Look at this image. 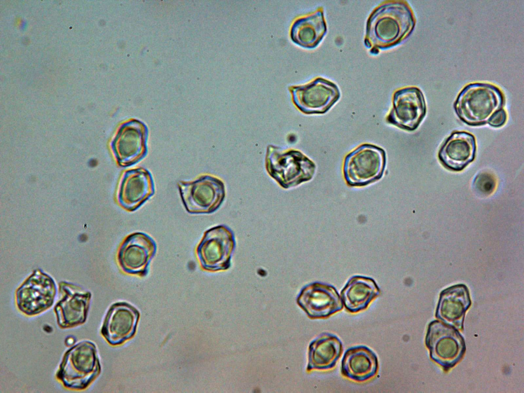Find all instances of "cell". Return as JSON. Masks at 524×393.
Wrapping results in <instances>:
<instances>
[{
    "instance_id": "6da1fadb",
    "label": "cell",
    "mask_w": 524,
    "mask_h": 393,
    "mask_svg": "<svg viewBox=\"0 0 524 393\" xmlns=\"http://www.w3.org/2000/svg\"><path fill=\"white\" fill-rule=\"evenodd\" d=\"M416 19L412 9L404 1H385L368 17L364 46L373 55L400 43L412 32Z\"/></svg>"
},
{
    "instance_id": "7a4b0ae2",
    "label": "cell",
    "mask_w": 524,
    "mask_h": 393,
    "mask_svg": "<svg viewBox=\"0 0 524 393\" xmlns=\"http://www.w3.org/2000/svg\"><path fill=\"white\" fill-rule=\"evenodd\" d=\"M504 96L495 85L475 82L466 85L460 92L453 107L458 118L472 126L487 124L492 115L503 108Z\"/></svg>"
},
{
    "instance_id": "3957f363",
    "label": "cell",
    "mask_w": 524,
    "mask_h": 393,
    "mask_svg": "<svg viewBox=\"0 0 524 393\" xmlns=\"http://www.w3.org/2000/svg\"><path fill=\"white\" fill-rule=\"evenodd\" d=\"M101 372V365L95 344L83 340L72 345L64 353L56 377L66 388H86Z\"/></svg>"
},
{
    "instance_id": "277c9868",
    "label": "cell",
    "mask_w": 524,
    "mask_h": 393,
    "mask_svg": "<svg viewBox=\"0 0 524 393\" xmlns=\"http://www.w3.org/2000/svg\"><path fill=\"white\" fill-rule=\"evenodd\" d=\"M266 166L269 174L284 188L297 186L310 180L316 166L300 151L268 147Z\"/></svg>"
},
{
    "instance_id": "5b68a950",
    "label": "cell",
    "mask_w": 524,
    "mask_h": 393,
    "mask_svg": "<svg viewBox=\"0 0 524 393\" xmlns=\"http://www.w3.org/2000/svg\"><path fill=\"white\" fill-rule=\"evenodd\" d=\"M386 164V152L383 148L373 144H363L345 156L343 177L348 186H364L383 177Z\"/></svg>"
},
{
    "instance_id": "8992f818",
    "label": "cell",
    "mask_w": 524,
    "mask_h": 393,
    "mask_svg": "<svg viewBox=\"0 0 524 393\" xmlns=\"http://www.w3.org/2000/svg\"><path fill=\"white\" fill-rule=\"evenodd\" d=\"M178 185L183 204L191 214L213 213L225 196L224 183L209 175L201 176L192 181H179Z\"/></svg>"
},
{
    "instance_id": "52a82bcc",
    "label": "cell",
    "mask_w": 524,
    "mask_h": 393,
    "mask_svg": "<svg viewBox=\"0 0 524 393\" xmlns=\"http://www.w3.org/2000/svg\"><path fill=\"white\" fill-rule=\"evenodd\" d=\"M235 246L233 232L227 226L218 225L207 230L196 249L201 268L211 272L228 269Z\"/></svg>"
},
{
    "instance_id": "ba28073f",
    "label": "cell",
    "mask_w": 524,
    "mask_h": 393,
    "mask_svg": "<svg viewBox=\"0 0 524 393\" xmlns=\"http://www.w3.org/2000/svg\"><path fill=\"white\" fill-rule=\"evenodd\" d=\"M148 135L147 127L138 120L130 119L120 124L110 144L119 166H132L146 156Z\"/></svg>"
},
{
    "instance_id": "9c48e42d",
    "label": "cell",
    "mask_w": 524,
    "mask_h": 393,
    "mask_svg": "<svg viewBox=\"0 0 524 393\" xmlns=\"http://www.w3.org/2000/svg\"><path fill=\"white\" fill-rule=\"evenodd\" d=\"M56 293L53 278L42 272L35 271L17 290V307L26 315H38L52 306Z\"/></svg>"
},
{
    "instance_id": "30bf717a",
    "label": "cell",
    "mask_w": 524,
    "mask_h": 393,
    "mask_svg": "<svg viewBox=\"0 0 524 393\" xmlns=\"http://www.w3.org/2000/svg\"><path fill=\"white\" fill-rule=\"evenodd\" d=\"M426 344L431 358L445 368L454 366L462 358L465 345L456 328L435 320L430 323Z\"/></svg>"
},
{
    "instance_id": "8fae6325",
    "label": "cell",
    "mask_w": 524,
    "mask_h": 393,
    "mask_svg": "<svg viewBox=\"0 0 524 393\" xmlns=\"http://www.w3.org/2000/svg\"><path fill=\"white\" fill-rule=\"evenodd\" d=\"M426 104L419 88L409 86L396 91L392 106L387 118L388 123L403 130H416L426 116Z\"/></svg>"
},
{
    "instance_id": "7c38bea8",
    "label": "cell",
    "mask_w": 524,
    "mask_h": 393,
    "mask_svg": "<svg viewBox=\"0 0 524 393\" xmlns=\"http://www.w3.org/2000/svg\"><path fill=\"white\" fill-rule=\"evenodd\" d=\"M290 90L294 104L306 114L325 113L340 97L338 86L322 77L305 85L292 86Z\"/></svg>"
},
{
    "instance_id": "4fadbf2b",
    "label": "cell",
    "mask_w": 524,
    "mask_h": 393,
    "mask_svg": "<svg viewBox=\"0 0 524 393\" xmlns=\"http://www.w3.org/2000/svg\"><path fill=\"white\" fill-rule=\"evenodd\" d=\"M156 250V244L149 235L143 232L132 233L124 239L119 249L118 263L127 274L145 276Z\"/></svg>"
},
{
    "instance_id": "5bb4252c",
    "label": "cell",
    "mask_w": 524,
    "mask_h": 393,
    "mask_svg": "<svg viewBox=\"0 0 524 393\" xmlns=\"http://www.w3.org/2000/svg\"><path fill=\"white\" fill-rule=\"evenodd\" d=\"M59 289L62 297L54 307L58 326L68 329L83 324L90 308L91 293L65 282L60 283Z\"/></svg>"
},
{
    "instance_id": "9a60e30c",
    "label": "cell",
    "mask_w": 524,
    "mask_h": 393,
    "mask_svg": "<svg viewBox=\"0 0 524 393\" xmlns=\"http://www.w3.org/2000/svg\"><path fill=\"white\" fill-rule=\"evenodd\" d=\"M298 304L313 319L326 318L343 308L341 297L332 286L313 282L305 286L297 297Z\"/></svg>"
},
{
    "instance_id": "2e32d148",
    "label": "cell",
    "mask_w": 524,
    "mask_h": 393,
    "mask_svg": "<svg viewBox=\"0 0 524 393\" xmlns=\"http://www.w3.org/2000/svg\"><path fill=\"white\" fill-rule=\"evenodd\" d=\"M154 193V183L150 172L143 167L130 169L122 175L117 191V201L124 209L134 211Z\"/></svg>"
},
{
    "instance_id": "e0dca14e",
    "label": "cell",
    "mask_w": 524,
    "mask_h": 393,
    "mask_svg": "<svg viewBox=\"0 0 524 393\" xmlns=\"http://www.w3.org/2000/svg\"><path fill=\"white\" fill-rule=\"evenodd\" d=\"M139 315L138 311L129 303L116 302L107 311L101 334L111 345L121 344L135 334Z\"/></svg>"
},
{
    "instance_id": "ac0fdd59",
    "label": "cell",
    "mask_w": 524,
    "mask_h": 393,
    "mask_svg": "<svg viewBox=\"0 0 524 393\" xmlns=\"http://www.w3.org/2000/svg\"><path fill=\"white\" fill-rule=\"evenodd\" d=\"M476 140L474 136L466 132H453L445 141L438 152V158L447 169L460 171L475 157Z\"/></svg>"
},
{
    "instance_id": "d6986e66",
    "label": "cell",
    "mask_w": 524,
    "mask_h": 393,
    "mask_svg": "<svg viewBox=\"0 0 524 393\" xmlns=\"http://www.w3.org/2000/svg\"><path fill=\"white\" fill-rule=\"evenodd\" d=\"M470 304L469 291L465 285L450 287L440 294L436 317L447 324L462 329L465 313Z\"/></svg>"
},
{
    "instance_id": "ffe728a7",
    "label": "cell",
    "mask_w": 524,
    "mask_h": 393,
    "mask_svg": "<svg viewBox=\"0 0 524 393\" xmlns=\"http://www.w3.org/2000/svg\"><path fill=\"white\" fill-rule=\"evenodd\" d=\"M376 354L364 345L348 348L344 354L341 372L343 376L356 382L368 380L377 374L379 365Z\"/></svg>"
},
{
    "instance_id": "44dd1931",
    "label": "cell",
    "mask_w": 524,
    "mask_h": 393,
    "mask_svg": "<svg viewBox=\"0 0 524 393\" xmlns=\"http://www.w3.org/2000/svg\"><path fill=\"white\" fill-rule=\"evenodd\" d=\"M380 294V289L373 279L354 276L341 291V297L346 310L355 313L366 309Z\"/></svg>"
},
{
    "instance_id": "7402d4cb",
    "label": "cell",
    "mask_w": 524,
    "mask_h": 393,
    "mask_svg": "<svg viewBox=\"0 0 524 393\" xmlns=\"http://www.w3.org/2000/svg\"><path fill=\"white\" fill-rule=\"evenodd\" d=\"M342 351V343L338 337L330 333L322 334L310 344L308 370L332 369L336 365Z\"/></svg>"
},
{
    "instance_id": "603a6c76",
    "label": "cell",
    "mask_w": 524,
    "mask_h": 393,
    "mask_svg": "<svg viewBox=\"0 0 524 393\" xmlns=\"http://www.w3.org/2000/svg\"><path fill=\"white\" fill-rule=\"evenodd\" d=\"M327 31L322 8L315 13L297 19L291 30V38L298 46L313 49L322 40Z\"/></svg>"
},
{
    "instance_id": "cb8c5ba5",
    "label": "cell",
    "mask_w": 524,
    "mask_h": 393,
    "mask_svg": "<svg viewBox=\"0 0 524 393\" xmlns=\"http://www.w3.org/2000/svg\"><path fill=\"white\" fill-rule=\"evenodd\" d=\"M475 185L482 193L488 194L493 191L495 187L494 178L490 175L478 174L474 180Z\"/></svg>"
},
{
    "instance_id": "d4e9b609",
    "label": "cell",
    "mask_w": 524,
    "mask_h": 393,
    "mask_svg": "<svg viewBox=\"0 0 524 393\" xmlns=\"http://www.w3.org/2000/svg\"><path fill=\"white\" fill-rule=\"evenodd\" d=\"M507 119L506 112L503 108H501L492 115L487 123L493 127H500L505 124Z\"/></svg>"
},
{
    "instance_id": "484cf974",
    "label": "cell",
    "mask_w": 524,
    "mask_h": 393,
    "mask_svg": "<svg viewBox=\"0 0 524 393\" xmlns=\"http://www.w3.org/2000/svg\"><path fill=\"white\" fill-rule=\"evenodd\" d=\"M76 341V339L75 337L71 335L67 337L65 339L64 343L67 346H71L75 343Z\"/></svg>"
}]
</instances>
